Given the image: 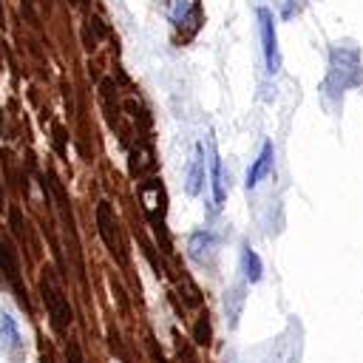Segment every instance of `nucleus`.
<instances>
[{
    "instance_id": "1",
    "label": "nucleus",
    "mask_w": 363,
    "mask_h": 363,
    "mask_svg": "<svg viewBox=\"0 0 363 363\" xmlns=\"http://www.w3.org/2000/svg\"><path fill=\"white\" fill-rule=\"evenodd\" d=\"M258 17V34H261V51H264V65L267 74H278L281 71V51H278V34H275V17L267 6H261L255 11Z\"/></svg>"
},
{
    "instance_id": "2",
    "label": "nucleus",
    "mask_w": 363,
    "mask_h": 363,
    "mask_svg": "<svg viewBox=\"0 0 363 363\" xmlns=\"http://www.w3.org/2000/svg\"><path fill=\"white\" fill-rule=\"evenodd\" d=\"M272 164H275V147H272V142H264V147H261V153L252 159V164L247 167V190H255L258 184H261V179H267L269 173H272Z\"/></svg>"
},
{
    "instance_id": "3",
    "label": "nucleus",
    "mask_w": 363,
    "mask_h": 363,
    "mask_svg": "<svg viewBox=\"0 0 363 363\" xmlns=\"http://www.w3.org/2000/svg\"><path fill=\"white\" fill-rule=\"evenodd\" d=\"M204 190V153L201 145H196V153L187 164V176H184V193L187 196H199Z\"/></svg>"
},
{
    "instance_id": "4",
    "label": "nucleus",
    "mask_w": 363,
    "mask_h": 363,
    "mask_svg": "<svg viewBox=\"0 0 363 363\" xmlns=\"http://www.w3.org/2000/svg\"><path fill=\"white\" fill-rule=\"evenodd\" d=\"M20 346H23V337H20L17 320H14L9 312H3V315H0V349L9 352V354H14Z\"/></svg>"
},
{
    "instance_id": "5",
    "label": "nucleus",
    "mask_w": 363,
    "mask_h": 363,
    "mask_svg": "<svg viewBox=\"0 0 363 363\" xmlns=\"http://www.w3.org/2000/svg\"><path fill=\"white\" fill-rule=\"evenodd\" d=\"M241 272H244V281H247V284H258L261 275H264V264H261L258 252H255L250 244L241 247Z\"/></svg>"
},
{
    "instance_id": "6",
    "label": "nucleus",
    "mask_w": 363,
    "mask_h": 363,
    "mask_svg": "<svg viewBox=\"0 0 363 363\" xmlns=\"http://www.w3.org/2000/svg\"><path fill=\"white\" fill-rule=\"evenodd\" d=\"M216 252V235L210 230H199L190 235V255L193 258H204V255H213Z\"/></svg>"
},
{
    "instance_id": "7",
    "label": "nucleus",
    "mask_w": 363,
    "mask_h": 363,
    "mask_svg": "<svg viewBox=\"0 0 363 363\" xmlns=\"http://www.w3.org/2000/svg\"><path fill=\"white\" fill-rule=\"evenodd\" d=\"M210 184H213V201H216V207H221V201H224V173H221V159H218L216 150L210 156Z\"/></svg>"
}]
</instances>
